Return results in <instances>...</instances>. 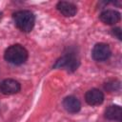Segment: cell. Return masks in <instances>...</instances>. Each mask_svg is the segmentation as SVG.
<instances>
[{"label":"cell","instance_id":"6da1fadb","mask_svg":"<svg viewBox=\"0 0 122 122\" xmlns=\"http://www.w3.org/2000/svg\"><path fill=\"white\" fill-rule=\"evenodd\" d=\"M4 57L6 61H8L9 63L14 65H20L26 62L28 58V51L23 46L19 44H15L9 47L5 51Z\"/></svg>","mask_w":122,"mask_h":122},{"label":"cell","instance_id":"7a4b0ae2","mask_svg":"<svg viewBox=\"0 0 122 122\" xmlns=\"http://www.w3.org/2000/svg\"><path fill=\"white\" fill-rule=\"evenodd\" d=\"M13 20L16 27L24 31L30 32L34 26V15L30 10H19L13 14Z\"/></svg>","mask_w":122,"mask_h":122},{"label":"cell","instance_id":"3957f363","mask_svg":"<svg viewBox=\"0 0 122 122\" xmlns=\"http://www.w3.org/2000/svg\"><path fill=\"white\" fill-rule=\"evenodd\" d=\"M78 60L71 54H67L59 58L55 64L54 68H67L68 71H75L78 67Z\"/></svg>","mask_w":122,"mask_h":122},{"label":"cell","instance_id":"277c9868","mask_svg":"<svg viewBox=\"0 0 122 122\" xmlns=\"http://www.w3.org/2000/svg\"><path fill=\"white\" fill-rule=\"evenodd\" d=\"M92 57L96 61L107 60L111 55L110 47L105 43H97L92 49Z\"/></svg>","mask_w":122,"mask_h":122},{"label":"cell","instance_id":"5b68a950","mask_svg":"<svg viewBox=\"0 0 122 122\" xmlns=\"http://www.w3.org/2000/svg\"><path fill=\"white\" fill-rule=\"evenodd\" d=\"M20 89H21L20 83L14 79H11V78L5 79L1 83V86H0L1 92L4 94H8V95L17 93L20 91Z\"/></svg>","mask_w":122,"mask_h":122},{"label":"cell","instance_id":"8992f818","mask_svg":"<svg viewBox=\"0 0 122 122\" xmlns=\"http://www.w3.org/2000/svg\"><path fill=\"white\" fill-rule=\"evenodd\" d=\"M86 102L91 106H97L102 104L104 100V94L101 91L97 89H92L88 91L85 94Z\"/></svg>","mask_w":122,"mask_h":122},{"label":"cell","instance_id":"52a82bcc","mask_svg":"<svg viewBox=\"0 0 122 122\" xmlns=\"http://www.w3.org/2000/svg\"><path fill=\"white\" fill-rule=\"evenodd\" d=\"M100 20L107 25H114L120 20V13L113 10H107L99 15Z\"/></svg>","mask_w":122,"mask_h":122},{"label":"cell","instance_id":"ba28073f","mask_svg":"<svg viewBox=\"0 0 122 122\" xmlns=\"http://www.w3.org/2000/svg\"><path fill=\"white\" fill-rule=\"evenodd\" d=\"M56 8L57 10L65 16L67 17H71V16H73L76 11H77V9H76V6L71 2H66V1H60L57 3L56 5Z\"/></svg>","mask_w":122,"mask_h":122},{"label":"cell","instance_id":"9c48e42d","mask_svg":"<svg viewBox=\"0 0 122 122\" xmlns=\"http://www.w3.org/2000/svg\"><path fill=\"white\" fill-rule=\"evenodd\" d=\"M63 107L67 112L75 113V112H79V110L81 108V104H80V101L76 97L68 96L63 100Z\"/></svg>","mask_w":122,"mask_h":122},{"label":"cell","instance_id":"30bf717a","mask_svg":"<svg viewBox=\"0 0 122 122\" xmlns=\"http://www.w3.org/2000/svg\"><path fill=\"white\" fill-rule=\"evenodd\" d=\"M122 116V109L119 106H110L105 111V117L110 120H118Z\"/></svg>","mask_w":122,"mask_h":122},{"label":"cell","instance_id":"8fae6325","mask_svg":"<svg viewBox=\"0 0 122 122\" xmlns=\"http://www.w3.org/2000/svg\"><path fill=\"white\" fill-rule=\"evenodd\" d=\"M112 32H113L114 35L117 36V38H118L119 40H121V30H120V28H115V29H113V30H112Z\"/></svg>","mask_w":122,"mask_h":122}]
</instances>
